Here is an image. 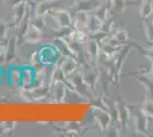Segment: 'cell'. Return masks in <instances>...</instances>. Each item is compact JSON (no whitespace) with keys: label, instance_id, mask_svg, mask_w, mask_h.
<instances>
[{"label":"cell","instance_id":"obj_16","mask_svg":"<svg viewBox=\"0 0 153 137\" xmlns=\"http://www.w3.org/2000/svg\"><path fill=\"white\" fill-rule=\"evenodd\" d=\"M100 54V46L95 40H88V55L91 59H96Z\"/></svg>","mask_w":153,"mask_h":137},{"label":"cell","instance_id":"obj_30","mask_svg":"<svg viewBox=\"0 0 153 137\" xmlns=\"http://www.w3.org/2000/svg\"><path fill=\"white\" fill-rule=\"evenodd\" d=\"M51 1H56V0H51Z\"/></svg>","mask_w":153,"mask_h":137},{"label":"cell","instance_id":"obj_1","mask_svg":"<svg viewBox=\"0 0 153 137\" xmlns=\"http://www.w3.org/2000/svg\"><path fill=\"white\" fill-rule=\"evenodd\" d=\"M48 13L59 27L68 29V27H71L73 25L72 19H71V15L69 12H66L64 9H59V8H51Z\"/></svg>","mask_w":153,"mask_h":137},{"label":"cell","instance_id":"obj_31","mask_svg":"<svg viewBox=\"0 0 153 137\" xmlns=\"http://www.w3.org/2000/svg\"><path fill=\"white\" fill-rule=\"evenodd\" d=\"M0 40H1V38H0Z\"/></svg>","mask_w":153,"mask_h":137},{"label":"cell","instance_id":"obj_18","mask_svg":"<svg viewBox=\"0 0 153 137\" xmlns=\"http://www.w3.org/2000/svg\"><path fill=\"white\" fill-rule=\"evenodd\" d=\"M94 16L97 17V19L101 21V22H103V23H104L105 21H108V7L106 6H98L97 8H96Z\"/></svg>","mask_w":153,"mask_h":137},{"label":"cell","instance_id":"obj_12","mask_svg":"<svg viewBox=\"0 0 153 137\" xmlns=\"http://www.w3.org/2000/svg\"><path fill=\"white\" fill-rule=\"evenodd\" d=\"M53 96L57 102H62L65 97V86L63 81H58L54 84V90H53Z\"/></svg>","mask_w":153,"mask_h":137},{"label":"cell","instance_id":"obj_2","mask_svg":"<svg viewBox=\"0 0 153 137\" xmlns=\"http://www.w3.org/2000/svg\"><path fill=\"white\" fill-rule=\"evenodd\" d=\"M37 54H38L39 61L41 62L42 65H53L58 59V50L51 46H46L44 48H41L40 52Z\"/></svg>","mask_w":153,"mask_h":137},{"label":"cell","instance_id":"obj_23","mask_svg":"<svg viewBox=\"0 0 153 137\" xmlns=\"http://www.w3.org/2000/svg\"><path fill=\"white\" fill-rule=\"evenodd\" d=\"M126 2H127L126 0H113L111 8L114 9L115 13H122L126 9Z\"/></svg>","mask_w":153,"mask_h":137},{"label":"cell","instance_id":"obj_10","mask_svg":"<svg viewBox=\"0 0 153 137\" xmlns=\"http://www.w3.org/2000/svg\"><path fill=\"white\" fill-rule=\"evenodd\" d=\"M26 14V4L25 2H19L15 7V17H14V23L15 25H19Z\"/></svg>","mask_w":153,"mask_h":137},{"label":"cell","instance_id":"obj_27","mask_svg":"<svg viewBox=\"0 0 153 137\" xmlns=\"http://www.w3.org/2000/svg\"><path fill=\"white\" fill-rule=\"evenodd\" d=\"M6 61H7V49L6 48H2V49H0V65H2Z\"/></svg>","mask_w":153,"mask_h":137},{"label":"cell","instance_id":"obj_28","mask_svg":"<svg viewBox=\"0 0 153 137\" xmlns=\"http://www.w3.org/2000/svg\"><path fill=\"white\" fill-rule=\"evenodd\" d=\"M105 1L108 2V6H110V7L112 6V2H113V0H105Z\"/></svg>","mask_w":153,"mask_h":137},{"label":"cell","instance_id":"obj_3","mask_svg":"<svg viewBox=\"0 0 153 137\" xmlns=\"http://www.w3.org/2000/svg\"><path fill=\"white\" fill-rule=\"evenodd\" d=\"M42 38L41 30L36 27L34 25L30 24V26L26 29V32L24 33V41L25 44H38Z\"/></svg>","mask_w":153,"mask_h":137},{"label":"cell","instance_id":"obj_22","mask_svg":"<svg viewBox=\"0 0 153 137\" xmlns=\"http://www.w3.org/2000/svg\"><path fill=\"white\" fill-rule=\"evenodd\" d=\"M49 9H51V7L47 2H40L36 9V16H45L46 14L49 12Z\"/></svg>","mask_w":153,"mask_h":137},{"label":"cell","instance_id":"obj_4","mask_svg":"<svg viewBox=\"0 0 153 137\" xmlns=\"http://www.w3.org/2000/svg\"><path fill=\"white\" fill-rule=\"evenodd\" d=\"M134 127L136 133H138L140 135H149L147 134V128H149V124H147V117L144 113H138L135 114L134 117Z\"/></svg>","mask_w":153,"mask_h":137},{"label":"cell","instance_id":"obj_25","mask_svg":"<svg viewBox=\"0 0 153 137\" xmlns=\"http://www.w3.org/2000/svg\"><path fill=\"white\" fill-rule=\"evenodd\" d=\"M31 24L34 25L36 27L40 29V30H42L44 26H45V19H44V16H36V19L33 20Z\"/></svg>","mask_w":153,"mask_h":137},{"label":"cell","instance_id":"obj_21","mask_svg":"<svg viewBox=\"0 0 153 137\" xmlns=\"http://www.w3.org/2000/svg\"><path fill=\"white\" fill-rule=\"evenodd\" d=\"M82 78L87 86H91V88L95 87L96 82H97V76H96L94 72H88V73H86Z\"/></svg>","mask_w":153,"mask_h":137},{"label":"cell","instance_id":"obj_8","mask_svg":"<svg viewBox=\"0 0 153 137\" xmlns=\"http://www.w3.org/2000/svg\"><path fill=\"white\" fill-rule=\"evenodd\" d=\"M153 14V0H142L140 6V15L143 20H149Z\"/></svg>","mask_w":153,"mask_h":137},{"label":"cell","instance_id":"obj_7","mask_svg":"<svg viewBox=\"0 0 153 137\" xmlns=\"http://www.w3.org/2000/svg\"><path fill=\"white\" fill-rule=\"evenodd\" d=\"M137 80L145 87L147 94H149V98L153 99V73L152 72H150V73H147V74L140 76V77L137 78Z\"/></svg>","mask_w":153,"mask_h":137},{"label":"cell","instance_id":"obj_24","mask_svg":"<svg viewBox=\"0 0 153 137\" xmlns=\"http://www.w3.org/2000/svg\"><path fill=\"white\" fill-rule=\"evenodd\" d=\"M64 78H65V74H64V72L62 71L61 66H59V67H56V69L54 70V72H53V76H51V81H53V84L58 82V81H63Z\"/></svg>","mask_w":153,"mask_h":137},{"label":"cell","instance_id":"obj_6","mask_svg":"<svg viewBox=\"0 0 153 137\" xmlns=\"http://www.w3.org/2000/svg\"><path fill=\"white\" fill-rule=\"evenodd\" d=\"M89 19H90V16H89V14H88V12H85V10L76 12V20H74V27H76V29H80V30L88 29Z\"/></svg>","mask_w":153,"mask_h":137},{"label":"cell","instance_id":"obj_5","mask_svg":"<svg viewBox=\"0 0 153 137\" xmlns=\"http://www.w3.org/2000/svg\"><path fill=\"white\" fill-rule=\"evenodd\" d=\"M36 77V71L33 67H24L22 70V76H21V85L25 89H31L33 81Z\"/></svg>","mask_w":153,"mask_h":137},{"label":"cell","instance_id":"obj_9","mask_svg":"<svg viewBox=\"0 0 153 137\" xmlns=\"http://www.w3.org/2000/svg\"><path fill=\"white\" fill-rule=\"evenodd\" d=\"M61 69H62V71L64 72L65 77H69V76H71L73 72L76 71V62L73 59H72L71 56H69L68 59H64L63 63L61 64Z\"/></svg>","mask_w":153,"mask_h":137},{"label":"cell","instance_id":"obj_13","mask_svg":"<svg viewBox=\"0 0 153 137\" xmlns=\"http://www.w3.org/2000/svg\"><path fill=\"white\" fill-rule=\"evenodd\" d=\"M87 34L83 30H80V29H76V31L70 33L69 36V39L72 44H80V42H83L87 40Z\"/></svg>","mask_w":153,"mask_h":137},{"label":"cell","instance_id":"obj_14","mask_svg":"<svg viewBox=\"0 0 153 137\" xmlns=\"http://www.w3.org/2000/svg\"><path fill=\"white\" fill-rule=\"evenodd\" d=\"M112 41H115L114 44L112 42V44H110V45L112 46H121V45H126L128 41V34H127V31H125V30H119V31H117L114 36H113V38H112Z\"/></svg>","mask_w":153,"mask_h":137},{"label":"cell","instance_id":"obj_29","mask_svg":"<svg viewBox=\"0 0 153 137\" xmlns=\"http://www.w3.org/2000/svg\"><path fill=\"white\" fill-rule=\"evenodd\" d=\"M151 72L153 73V59H152V69H151Z\"/></svg>","mask_w":153,"mask_h":137},{"label":"cell","instance_id":"obj_11","mask_svg":"<svg viewBox=\"0 0 153 137\" xmlns=\"http://www.w3.org/2000/svg\"><path fill=\"white\" fill-rule=\"evenodd\" d=\"M117 109H118V118H119V120L121 122L122 127L126 128L128 124V121L130 119V112L127 109V106H125V105L122 104L118 105Z\"/></svg>","mask_w":153,"mask_h":137},{"label":"cell","instance_id":"obj_17","mask_svg":"<svg viewBox=\"0 0 153 137\" xmlns=\"http://www.w3.org/2000/svg\"><path fill=\"white\" fill-rule=\"evenodd\" d=\"M140 111L144 113L147 118H152L153 119V99L147 97L145 102L140 106Z\"/></svg>","mask_w":153,"mask_h":137},{"label":"cell","instance_id":"obj_15","mask_svg":"<svg viewBox=\"0 0 153 137\" xmlns=\"http://www.w3.org/2000/svg\"><path fill=\"white\" fill-rule=\"evenodd\" d=\"M95 116L100 126L102 127V129H106L108 127V124H110V116H108V112H104L102 110H97Z\"/></svg>","mask_w":153,"mask_h":137},{"label":"cell","instance_id":"obj_19","mask_svg":"<svg viewBox=\"0 0 153 137\" xmlns=\"http://www.w3.org/2000/svg\"><path fill=\"white\" fill-rule=\"evenodd\" d=\"M143 27H144V33H145L146 40L151 45H153V21L145 22L143 24Z\"/></svg>","mask_w":153,"mask_h":137},{"label":"cell","instance_id":"obj_26","mask_svg":"<svg viewBox=\"0 0 153 137\" xmlns=\"http://www.w3.org/2000/svg\"><path fill=\"white\" fill-rule=\"evenodd\" d=\"M7 23H5L2 20H0V38L5 39L7 34Z\"/></svg>","mask_w":153,"mask_h":137},{"label":"cell","instance_id":"obj_20","mask_svg":"<svg viewBox=\"0 0 153 137\" xmlns=\"http://www.w3.org/2000/svg\"><path fill=\"white\" fill-rule=\"evenodd\" d=\"M21 76H22V70H19V67H15L12 70L9 74V80L14 85H19L21 84Z\"/></svg>","mask_w":153,"mask_h":137}]
</instances>
